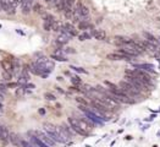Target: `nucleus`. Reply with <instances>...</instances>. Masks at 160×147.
Here are the masks:
<instances>
[{
    "label": "nucleus",
    "mask_w": 160,
    "mask_h": 147,
    "mask_svg": "<svg viewBox=\"0 0 160 147\" xmlns=\"http://www.w3.org/2000/svg\"><path fill=\"white\" fill-rule=\"evenodd\" d=\"M134 69H139V70H143V71H148V72H155V67L153 64H133Z\"/></svg>",
    "instance_id": "obj_11"
},
{
    "label": "nucleus",
    "mask_w": 160,
    "mask_h": 147,
    "mask_svg": "<svg viewBox=\"0 0 160 147\" xmlns=\"http://www.w3.org/2000/svg\"><path fill=\"white\" fill-rule=\"evenodd\" d=\"M0 109H3V103L0 102Z\"/></svg>",
    "instance_id": "obj_41"
},
{
    "label": "nucleus",
    "mask_w": 160,
    "mask_h": 147,
    "mask_svg": "<svg viewBox=\"0 0 160 147\" xmlns=\"http://www.w3.org/2000/svg\"><path fill=\"white\" fill-rule=\"evenodd\" d=\"M68 124H70L71 127L74 129V131L77 133L78 135H82V136H88V135H89V134L86 133V131L83 130V129L81 127V125H80V123H78V119L70 117V118H68Z\"/></svg>",
    "instance_id": "obj_5"
},
{
    "label": "nucleus",
    "mask_w": 160,
    "mask_h": 147,
    "mask_svg": "<svg viewBox=\"0 0 160 147\" xmlns=\"http://www.w3.org/2000/svg\"><path fill=\"white\" fill-rule=\"evenodd\" d=\"M43 28H44V31L49 32V31L53 30V23H51V22H47V21H44V23H43Z\"/></svg>",
    "instance_id": "obj_30"
},
{
    "label": "nucleus",
    "mask_w": 160,
    "mask_h": 147,
    "mask_svg": "<svg viewBox=\"0 0 160 147\" xmlns=\"http://www.w3.org/2000/svg\"><path fill=\"white\" fill-rule=\"evenodd\" d=\"M144 37H146V41H148L149 43H152V44H154V45L158 47L159 42H158V39L155 38L153 34H150V33H148V32H144Z\"/></svg>",
    "instance_id": "obj_20"
},
{
    "label": "nucleus",
    "mask_w": 160,
    "mask_h": 147,
    "mask_svg": "<svg viewBox=\"0 0 160 147\" xmlns=\"http://www.w3.org/2000/svg\"><path fill=\"white\" fill-rule=\"evenodd\" d=\"M54 6L56 8L58 11H64V0H54Z\"/></svg>",
    "instance_id": "obj_23"
},
{
    "label": "nucleus",
    "mask_w": 160,
    "mask_h": 147,
    "mask_svg": "<svg viewBox=\"0 0 160 147\" xmlns=\"http://www.w3.org/2000/svg\"><path fill=\"white\" fill-rule=\"evenodd\" d=\"M33 10H34V12H37V14H45L44 12V8L41 5V4H34L33 5Z\"/></svg>",
    "instance_id": "obj_27"
},
{
    "label": "nucleus",
    "mask_w": 160,
    "mask_h": 147,
    "mask_svg": "<svg viewBox=\"0 0 160 147\" xmlns=\"http://www.w3.org/2000/svg\"><path fill=\"white\" fill-rule=\"evenodd\" d=\"M158 112H160V108H159V110H158Z\"/></svg>",
    "instance_id": "obj_45"
},
{
    "label": "nucleus",
    "mask_w": 160,
    "mask_h": 147,
    "mask_svg": "<svg viewBox=\"0 0 160 147\" xmlns=\"http://www.w3.org/2000/svg\"><path fill=\"white\" fill-rule=\"evenodd\" d=\"M39 114H42V115L45 114V110H44V109H39Z\"/></svg>",
    "instance_id": "obj_39"
},
{
    "label": "nucleus",
    "mask_w": 160,
    "mask_h": 147,
    "mask_svg": "<svg viewBox=\"0 0 160 147\" xmlns=\"http://www.w3.org/2000/svg\"><path fill=\"white\" fill-rule=\"evenodd\" d=\"M43 20L47 21V22H51V23H54V22H55L54 16L50 15V14H43Z\"/></svg>",
    "instance_id": "obj_26"
},
{
    "label": "nucleus",
    "mask_w": 160,
    "mask_h": 147,
    "mask_svg": "<svg viewBox=\"0 0 160 147\" xmlns=\"http://www.w3.org/2000/svg\"><path fill=\"white\" fill-rule=\"evenodd\" d=\"M92 33H88V32H83V33H81L80 36H78V38H80V41H87V39H91L92 38Z\"/></svg>",
    "instance_id": "obj_25"
},
{
    "label": "nucleus",
    "mask_w": 160,
    "mask_h": 147,
    "mask_svg": "<svg viewBox=\"0 0 160 147\" xmlns=\"http://www.w3.org/2000/svg\"><path fill=\"white\" fill-rule=\"evenodd\" d=\"M3 101H4V93L0 91V102H3Z\"/></svg>",
    "instance_id": "obj_38"
},
{
    "label": "nucleus",
    "mask_w": 160,
    "mask_h": 147,
    "mask_svg": "<svg viewBox=\"0 0 160 147\" xmlns=\"http://www.w3.org/2000/svg\"><path fill=\"white\" fill-rule=\"evenodd\" d=\"M51 59L58 60V61H67V59H66L65 55H60V54H56V53H54V54L51 55Z\"/></svg>",
    "instance_id": "obj_24"
},
{
    "label": "nucleus",
    "mask_w": 160,
    "mask_h": 147,
    "mask_svg": "<svg viewBox=\"0 0 160 147\" xmlns=\"http://www.w3.org/2000/svg\"><path fill=\"white\" fill-rule=\"evenodd\" d=\"M35 61H37L39 65H42V66L45 69V71L49 72V74H50L53 70H54V66H55L54 61H53L51 59H48L47 57H41V58H38V59H35Z\"/></svg>",
    "instance_id": "obj_4"
},
{
    "label": "nucleus",
    "mask_w": 160,
    "mask_h": 147,
    "mask_svg": "<svg viewBox=\"0 0 160 147\" xmlns=\"http://www.w3.org/2000/svg\"><path fill=\"white\" fill-rule=\"evenodd\" d=\"M70 69H72L74 71H76V72H81V74H87V71L84 70V69H82V67H77V66H71Z\"/></svg>",
    "instance_id": "obj_32"
},
{
    "label": "nucleus",
    "mask_w": 160,
    "mask_h": 147,
    "mask_svg": "<svg viewBox=\"0 0 160 147\" xmlns=\"http://www.w3.org/2000/svg\"><path fill=\"white\" fill-rule=\"evenodd\" d=\"M2 66H3L4 71L12 72V70H14V66H12V60H9V59H4V60H2Z\"/></svg>",
    "instance_id": "obj_18"
},
{
    "label": "nucleus",
    "mask_w": 160,
    "mask_h": 147,
    "mask_svg": "<svg viewBox=\"0 0 160 147\" xmlns=\"http://www.w3.org/2000/svg\"><path fill=\"white\" fill-rule=\"evenodd\" d=\"M75 10L80 14V16H81L82 18H86L88 15H89V9H88L84 4H82L81 2H77V3H76V5H75Z\"/></svg>",
    "instance_id": "obj_8"
},
{
    "label": "nucleus",
    "mask_w": 160,
    "mask_h": 147,
    "mask_svg": "<svg viewBox=\"0 0 160 147\" xmlns=\"http://www.w3.org/2000/svg\"><path fill=\"white\" fill-rule=\"evenodd\" d=\"M70 38H71V36H68V34H66V33H61L58 38H56V41H55V43L58 44V45H65V44H67L68 42H70Z\"/></svg>",
    "instance_id": "obj_13"
},
{
    "label": "nucleus",
    "mask_w": 160,
    "mask_h": 147,
    "mask_svg": "<svg viewBox=\"0 0 160 147\" xmlns=\"http://www.w3.org/2000/svg\"><path fill=\"white\" fill-rule=\"evenodd\" d=\"M62 28H64V23H61L60 21H56L53 23V31L55 32H62Z\"/></svg>",
    "instance_id": "obj_22"
},
{
    "label": "nucleus",
    "mask_w": 160,
    "mask_h": 147,
    "mask_svg": "<svg viewBox=\"0 0 160 147\" xmlns=\"http://www.w3.org/2000/svg\"><path fill=\"white\" fill-rule=\"evenodd\" d=\"M71 82H72L75 86H81L82 85V80L78 76H72L71 77Z\"/></svg>",
    "instance_id": "obj_28"
},
{
    "label": "nucleus",
    "mask_w": 160,
    "mask_h": 147,
    "mask_svg": "<svg viewBox=\"0 0 160 147\" xmlns=\"http://www.w3.org/2000/svg\"><path fill=\"white\" fill-rule=\"evenodd\" d=\"M44 98L48 99V101H55L56 99V97L53 95V93H50V92H47V93L44 95Z\"/></svg>",
    "instance_id": "obj_31"
},
{
    "label": "nucleus",
    "mask_w": 160,
    "mask_h": 147,
    "mask_svg": "<svg viewBox=\"0 0 160 147\" xmlns=\"http://www.w3.org/2000/svg\"><path fill=\"white\" fill-rule=\"evenodd\" d=\"M78 28L80 30H83V31H86V30H89V28H92V25L88 22L87 20H82L81 22H78Z\"/></svg>",
    "instance_id": "obj_21"
},
{
    "label": "nucleus",
    "mask_w": 160,
    "mask_h": 147,
    "mask_svg": "<svg viewBox=\"0 0 160 147\" xmlns=\"http://www.w3.org/2000/svg\"><path fill=\"white\" fill-rule=\"evenodd\" d=\"M78 123H80L81 127L83 129V130H84L86 133H88V134L91 133V130H92V124L89 123V120H86V119H78Z\"/></svg>",
    "instance_id": "obj_15"
},
{
    "label": "nucleus",
    "mask_w": 160,
    "mask_h": 147,
    "mask_svg": "<svg viewBox=\"0 0 160 147\" xmlns=\"http://www.w3.org/2000/svg\"><path fill=\"white\" fill-rule=\"evenodd\" d=\"M31 134H33L34 136H37L38 139H41L45 145H48L49 147H54L55 146V143H56V141L55 140H53L45 131H41V130H35V131H29Z\"/></svg>",
    "instance_id": "obj_3"
},
{
    "label": "nucleus",
    "mask_w": 160,
    "mask_h": 147,
    "mask_svg": "<svg viewBox=\"0 0 160 147\" xmlns=\"http://www.w3.org/2000/svg\"><path fill=\"white\" fill-rule=\"evenodd\" d=\"M155 117H156V115H155V114H153V115H150V117H149V118H147V119H146V120H147V121H153V120H154V118H155Z\"/></svg>",
    "instance_id": "obj_37"
},
{
    "label": "nucleus",
    "mask_w": 160,
    "mask_h": 147,
    "mask_svg": "<svg viewBox=\"0 0 160 147\" xmlns=\"http://www.w3.org/2000/svg\"><path fill=\"white\" fill-rule=\"evenodd\" d=\"M21 10H22V14H25V15L29 14L31 10H33V0H22Z\"/></svg>",
    "instance_id": "obj_9"
},
{
    "label": "nucleus",
    "mask_w": 160,
    "mask_h": 147,
    "mask_svg": "<svg viewBox=\"0 0 160 147\" xmlns=\"http://www.w3.org/2000/svg\"><path fill=\"white\" fill-rule=\"evenodd\" d=\"M28 87H29V88H34V85H32V83H29V85H28Z\"/></svg>",
    "instance_id": "obj_40"
},
{
    "label": "nucleus",
    "mask_w": 160,
    "mask_h": 147,
    "mask_svg": "<svg viewBox=\"0 0 160 147\" xmlns=\"http://www.w3.org/2000/svg\"><path fill=\"white\" fill-rule=\"evenodd\" d=\"M106 58H108L109 60H125V58L122 57V55L117 52H114V53H110L106 55Z\"/></svg>",
    "instance_id": "obj_19"
},
{
    "label": "nucleus",
    "mask_w": 160,
    "mask_h": 147,
    "mask_svg": "<svg viewBox=\"0 0 160 147\" xmlns=\"http://www.w3.org/2000/svg\"><path fill=\"white\" fill-rule=\"evenodd\" d=\"M4 80H11V77H12V72H9V71H4Z\"/></svg>",
    "instance_id": "obj_34"
},
{
    "label": "nucleus",
    "mask_w": 160,
    "mask_h": 147,
    "mask_svg": "<svg viewBox=\"0 0 160 147\" xmlns=\"http://www.w3.org/2000/svg\"><path fill=\"white\" fill-rule=\"evenodd\" d=\"M44 2H47V3H50V2H53V0H44Z\"/></svg>",
    "instance_id": "obj_42"
},
{
    "label": "nucleus",
    "mask_w": 160,
    "mask_h": 147,
    "mask_svg": "<svg viewBox=\"0 0 160 147\" xmlns=\"http://www.w3.org/2000/svg\"><path fill=\"white\" fill-rule=\"evenodd\" d=\"M76 101H77V102H80V103H81V104H83V105H87V101H86V99H83V98H81V97H77V98H76Z\"/></svg>",
    "instance_id": "obj_35"
},
{
    "label": "nucleus",
    "mask_w": 160,
    "mask_h": 147,
    "mask_svg": "<svg viewBox=\"0 0 160 147\" xmlns=\"http://www.w3.org/2000/svg\"><path fill=\"white\" fill-rule=\"evenodd\" d=\"M61 33H66L71 37H75L77 36V30L74 27V25H71V23H64V28H62V32Z\"/></svg>",
    "instance_id": "obj_10"
},
{
    "label": "nucleus",
    "mask_w": 160,
    "mask_h": 147,
    "mask_svg": "<svg viewBox=\"0 0 160 147\" xmlns=\"http://www.w3.org/2000/svg\"><path fill=\"white\" fill-rule=\"evenodd\" d=\"M3 114V109H0V115H2Z\"/></svg>",
    "instance_id": "obj_43"
},
{
    "label": "nucleus",
    "mask_w": 160,
    "mask_h": 147,
    "mask_svg": "<svg viewBox=\"0 0 160 147\" xmlns=\"http://www.w3.org/2000/svg\"><path fill=\"white\" fill-rule=\"evenodd\" d=\"M28 135H29V141L32 142V143H34L35 146H38V147H49L48 145H45L41 139H38L37 136H34L33 134H31V133H28Z\"/></svg>",
    "instance_id": "obj_14"
},
{
    "label": "nucleus",
    "mask_w": 160,
    "mask_h": 147,
    "mask_svg": "<svg viewBox=\"0 0 160 147\" xmlns=\"http://www.w3.org/2000/svg\"><path fill=\"white\" fill-rule=\"evenodd\" d=\"M92 34H93V37L97 41H104L106 38V32L104 30H95Z\"/></svg>",
    "instance_id": "obj_16"
},
{
    "label": "nucleus",
    "mask_w": 160,
    "mask_h": 147,
    "mask_svg": "<svg viewBox=\"0 0 160 147\" xmlns=\"http://www.w3.org/2000/svg\"><path fill=\"white\" fill-rule=\"evenodd\" d=\"M43 130H44L53 140H55V141L59 142V143H62L61 137H60L59 131H58V126H55L54 124H51V123H45V124L43 125Z\"/></svg>",
    "instance_id": "obj_1"
},
{
    "label": "nucleus",
    "mask_w": 160,
    "mask_h": 147,
    "mask_svg": "<svg viewBox=\"0 0 160 147\" xmlns=\"http://www.w3.org/2000/svg\"><path fill=\"white\" fill-rule=\"evenodd\" d=\"M10 137V133L8 130V127L4 125H0V141L3 142H8Z\"/></svg>",
    "instance_id": "obj_12"
},
{
    "label": "nucleus",
    "mask_w": 160,
    "mask_h": 147,
    "mask_svg": "<svg viewBox=\"0 0 160 147\" xmlns=\"http://www.w3.org/2000/svg\"><path fill=\"white\" fill-rule=\"evenodd\" d=\"M25 88H26L25 86H22V87H20V88H17L16 95H17V96H22V95H25V92H26V89H25Z\"/></svg>",
    "instance_id": "obj_33"
},
{
    "label": "nucleus",
    "mask_w": 160,
    "mask_h": 147,
    "mask_svg": "<svg viewBox=\"0 0 160 147\" xmlns=\"http://www.w3.org/2000/svg\"><path fill=\"white\" fill-rule=\"evenodd\" d=\"M75 3H76V0H64V14L67 18H71L72 17V12H74V6H75Z\"/></svg>",
    "instance_id": "obj_6"
},
{
    "label": "nucleus",
    "mask_w": 160,
    "mask_h": 147,
    "mask_svg": "<svg viewBox=\"0 0 160 147\" xmlns=\"http://www.w3.org/2000/svg\"><path fill=\"white\" fill-rule=\"evenodd\" d=\"M0 10H3L10 15L15 14V8L11 4V0H0Z\"/></svg>",
    "instance_id": "obj_7"
},
{
    "label": "nucleus",
    "mask_w": 160,
    "mask_h": 147,
    "mask_svg": "<svg viewBox=\"0 0 160 147\" xmlns=\"http://www.w3.org/2000/svg\"><path fill=\"white\" fill-rule=\"evenodd\" d=\"M156 135H158V136H160V131H158V134H156Z\"/></svg>",
    "instance_id": "obj_44"
},
{
    "label": "nucleus",
    "mask_w": 160,
    "mask_h": 147,
    "mask_svg": "<svg viewBox=\"0 0 160 147\" xmlns=\"http://www.w3.org/2000/svg\"><path fill=\"white\" fill-rule=\"evenodd\" d=\"M21 147H38V146H35V145H34V143H32L31 141L22 140V141H21Z\"/></svg>",
    "instance_id": "obj_29"
},
{
    "label": "nucleus",
    "mask_w": 160,
    "mask_h": 147,
    "mask_svg": "<svg viewBox=\"0 0 160 147\" xmlns=\"http://www.w3.org/2000/svg\"><path fill=\"white\" fill-rule=\"evenodd\" d=\"M9 141H10L14 146L20 147V146H21V141H22V140H20V137H19V135H17V134H15V133H10Z\"/></svg>",
    "instance_id": "obj_17"
},
{
    "label": "nucleus",
    "mask_w": 160,
    "mask_h": 147,
    "mask_svg": "<svg viewBox=\"0 0 160 147\" xmlns=\"http://www.w3.org/2000/svg\"><path fill=\"white\" fill-rule=\"evenodd\" d=\"M119 86L126 92V93L128 95V96H131V97H134V96H138L139 93H140V91L138 89V88H136L132 83H130V82H127L126 80H123V81H121L120 83H119Z\"/></svg>",
    "instance_id": "obj_2"
},
{
    "label": "nucleus",
    "mask_w": 160,
    "mask_h": 147,
    "mask_svg": "<svg viewBox=\"0 0 160 147\" xmlns=\"http://www.w3.org/2000/svg\"><path fill=\"white\" fill-rule=\"evenodd\" d=\"M64 53H75V50H74L72 48H66V49L64 50Z\"/></svg>",
    "instance_id": "obj_36"
}]
</instances>
